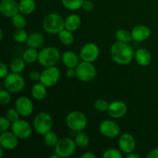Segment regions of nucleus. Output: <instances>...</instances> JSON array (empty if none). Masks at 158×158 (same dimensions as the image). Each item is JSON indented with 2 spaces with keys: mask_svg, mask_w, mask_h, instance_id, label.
Instances as JSON below:
<instances>
[{
  "mask_svg": "<svg viewBox=\"0 0 158 158\" xmlns=\"http://www.w3.org/2000/svg\"><path fill=\"white\" fill-rule=\"evenodd\" d=\"M60 78V71L56 66L46 67L41 73L40 83H43L46 87H52L58 83Z\"/></svg>",
  "mask_w": 158,
  "mask_h": 158,
  "instance_id": "obj_9",
  "label": "nucleus"
},
{
  "mask_svg": "<svg viewBox=\"0 0 158 158\" xmlns=\"http://www.w3.org/2000/svg\"><path fill=\"white\" fill-rule=\"evenodd\" d=\"M74 140H75V143L77 144V146L80 148H86L89 143V137L86 135V134L83 133V131L77 132Z\"/></svg>",
  "mask_w": 158,
  "mask_h": 158,
  "instance_id": "obj_28",
  "label": "nucleus"
},
{
  "mask_svg": "<svg viewBox=\"0 0 158 158\" xmlns=\"http://www.w3.org/2000/svg\"><path fill=\"white\" fill-rule=\"evenodd\" d=\"M12 131L20 140H26L32 135V128L29 122L24 120H18L12 123Z\"/></svg>",
  "mask_w": 158,
  "mask_h": 158,
  "instance_id": "obj_10",
  "label": "nucleus"
},
{
  "mask_svg": "<svg viewBox=\"0 0 158 158\" xmlns=\"http://www.w3.org/2000/svg\"><path fill=\"white\" fill-rule=\"evenodd\" d=\"M19 12V4L15 0H2L0 2V13L4 17L12 18Z\"/></svg>",
  "mask_w": 158,
  "mask_h": 158,
  "instance_id": "obj_17",
  "label": "nucleus"
},
{
  "mask_svg": "<svg viewBox=\"0 0 158 158\" xmlns=\"http://www.w3.org/2000/svg\"><path fill=\"white\" fill-rule=\"evenodd\" d=\"M87 117L81 111H72L66 117V126L74 132L84 131L87 127Z\"/></svg>",
  "mask_w": 158,
  "mask_h": 158,
  "instance_id": "obj_3",
  "label": "nucleus"
},
{
  "mask_svg": "<svg viewBox=\"0 0 158 158\" xmlns=\"http://www.w3.org/2000/svg\"><path fill=\"white\" fill-rule=\"evenodd\" d=\"M109 104L110 103H108L106 100L103 99H98L94 103V107L99 112H105V111H107Z\"/></svg>",
  "mask_w": 158,
  "mask_h": 158,
  "instance_id": "obj_35",
  "label": "nucleus"
},
{
  "mask_svg": "<svg viewBox=\"0 0 158 158\" xmlns=\"http://www.w3.org/2000/svg\"><path fill=\"white\" fill-rule=\"evenodd\" d=\"M25 83L26 82L23 76L17 73H9L4 78L5 88L12 94H17L23 90Z\"/></svg>",
  "mask_w": 158,
  "mask_h": 158,
  "instance_id": "obj_6",
  "label": "nucleus"
},
{
  "mask_svg": "<svg viewBox=\"0 0 158 158\" xmlns=\"http://www.w3.org/2000/svg\"><path fill=\"white\" fill-rule=\"evenodd\" d=\"M44 36L42 33L37 32H32L28 36L26 43L28 47L33 49H40L44 43Z\"/></svg>",
  "mask_w": 158,
  "mask_h": 158,
  "instance_id": "obj_20",
  "label": "nucleus"
},
{
  "mask_svg": "<svg viewBox=\"0 0 158 158\" xmlns=\"http://www.w3.org/2000/svg\"><path fill=\"white\" fill-rule=\"evenodd\" d=\"M10 69L12 72L17 73H21L26 68V62L24 60H20V59H15L12 60L10 63Z\"/></svg>",
  "mask_w": 158,
  "mask_h": 158,
  "instance_id": "obj_32",
  "label": "nucleus"
},
{
  "mask_svg": "<svg viewBox=\"0 0 158 158\" xmlns=\"http://www.w3.org/2000/svg\"><path fill=\"white\" fill-rule=\"evenodd\" d=\"M131 32L133 40L137 42L146 41L151 35V31L150 28L144 25L135 26L133 28Z\"/></svg>",
  "mask_w": 158,
  "mask_h": 158,
  "instance_id": "obj_18",
  "label": "nucleus"
},
{
  "mask_svg": "<svg viewBox=\"0 0 158 158\" xmlns=\"http://www.w3.org/2000/svg\"><path fill=\"white\" fill-rule=\"evenodd\" d=\"M62 62L67 68H76L79 64V57L73 51L68 50L63 52L62 56Z\"/></svg>",
  "mask_w": 158,
  "mask_h": 158,
  "instance_id": "obj_21",
  "label": "nucleus"
},
{
  "mask_svg": "<svg viewBox=\"0 0 158 158\" xmlns=\"http://www.w3.org/2000/svg\"><path fill=\"white\" fill-rule=\"evenodd\" d=\"M2 39H3V31H2V29H0V40H2Z\"/></svg>",
  "mask_w": 158,
  "mask_h": 158,
  "instance_id": "obj_47",
  "label": "nucleus"
},
{
  "mask_svg": "<svg viewBox=\"0 0 158 158\" xmlns=\"http://www.w3.org/2000/svg\"><path fill=\"white\" fill-rule=\"evenodd\" d=\"M19 113L18 112L16 109H14V108H10V109L8 110L6 113V117L10 120L12 123L17 121L18 120H19Z\"/></svg>",
  "mask_w": 158,
  "mask_h": 158,
  "instance_id": "obj_36",
  "label": "nucleus"
},
{
  "mask_svg": "<svg viewBox=\"0 0 158 158\" xmlns=\"http://www.w3.org/2000/svg\"><path fill=\"white\" fill-rule=\"evenodd\" d=\"M99 131L104 137L115 138L120 134V129L117 122L112 120H105L99 126Z\"/></svg>",
  "mask_w": 158,
  "mask_h": 158,
  "instance_id": "obj_12",
  "label": "nucleus"
},
{
  "mask_svg": "<svg viewBox=\"0 0 158 158\" xmlns=\"http://www.w3.org/2000/svg\"><path fill=\"white\" fill-rule=\"evenodd\" d=\"M115 36L118 41L123 42V43H131V40H133L131 32H130L129 31L123 29H118V30L116 32Z\"/></svg>",
  "mask_w": 158,
  "mask_h": 158,
  "instance_id": "obj_31",
  "label": "nucleus"
},
{
  "mask_svg": "<svg viewBox=\"0 0 158 158\" xmlns=\"http://www.w3.org/2000/svg\"><path fill=\"white\" fill-rule=\"evenodd\" d=\"M80 55L83 61L94 63L100 56V48L95 43H86L80 49Z\"/></svg>",
  "mask_w": 158,
  "mask_h": 158,
  "instance_id": "obj_11",
  "label": "nucleus"
},
{
  "mask_svg": "<svg viewBox=\"0 0 158 158\" xmlns=\"http://www.w3.org/2000/svg\"><path fill=\"white\" fill-rule=\"evenodd\" d=\"M66 76L69 78H73L74 77H77L76 68H67V70L66 71Z\"/></svg>",
  "mask_w": 158,
  "mask_h": 158,
  "instance_id": "obj_42",
  "label": "nucleus"
},
{
  "mask_svg": "<svg viewBox=\"0 0 158 158\" xmlns=\"http://www.w3.org/2000/svg\"><path fill=\"white\" fill-rule=\"evenodd\" d=\"M59 40L62 44L65 46H70L74 42V36L73 35L72 32L68 29H64L58 34Z\"/></svg>",
  "mask_w": 158,
  "mask_h": 158,
  "instance_id": "obj_25",
  "label": "nucleus"
},
{
  "mask_svg": "<svg viewBox=\"0 0 158 158\" xmlns=\"http://www.w3.org/2000/svg\"><path fill=\"white\" fill-rule=\"evenodd\" d=\"M29 77V79H30L31 80H32V81H37V80H40L41 73H40L37 70H32L30 72Z\"/></svg>",
  "mask_w": 158,
  "mask_h": 158,
  "instance_id": "obj_41",
  "label": "nucleus"
},
{
  "mask_svg": "<svg viewBox=\"0 0 158 158\" xmlns=\"http://www.w3.org/2000/svg\"><path fill=\"white\" fill-rule=\"evenodd\" d=\"M36 3L35 0H21L19 3V12L23 15H29L35 11Z\"/></svg>",
  "mask_w": 158,
  "mask_h": 158,
  "instance_id": "obj_24",
  "label": "nucleus"
},
{
  "mask_svg": "<svg viewBox=\"0 0 158 158\" xmlns=\"http://www.w3.org/2000/svg\"><path fill=\"white\" fill-rule=\"evenodd\" d=\"M147 157L148 158H158V148H155L150 151Z\"/></svg>",
  "mask_w": 158,
  "mask_h": 158,
  "instance_id": "obj_43",
  "label": "nucleus"
},
{
  "mask_svg": "<svg viewBox=\"0 0 158 158\" xmlns=\"http://www.w3.org/2000/svg\"><path fill=\"white\" fill-rule=\"evenodd\" d=\"M3 150H5L4 148H3L2 146H0V157H2L3 156Z\"/></svg>",
  "mask_w": 158,
  "mask_h": 158,
  "instance_id": "obj_46",
  "label": "nucleus"
},
{
  "mask_svg": "<svg viewBox=\"0 0 158 158\" xmlns=\"http://www.w3.org/2000/svg\"><path fill=\"white\" fill-rule=\"evenodd\" d=\"M15 108L19 113L20 116L27 117L33 112L34 105L29 97H19L15 101Z\"/></svg>",
  "mask_w": 158,
  "mask_h": 158,
  "instance_id": "obj_13",
  "label": "nucleus"
},
{
  "mask_svg": "<svg viewBox=\"0 0 158 158\" xmlns=\"http://www.w3.org/2000/svg\"><path fill=\"white\" fill-rule=\"evenodd\" d=\"M60 60V51L54 46L45 47L39 52L38 61L45 68L56 66Z\"/></svg>",
  "mask_w": 158,
  "mask_h": 158,
  "instance_id": "obj_4",
  "label": "nucleus"
},
{
  "mask_svg": "<svg viewBox=\"0 0 158 158\" xmlns=\"http://www.w3.org/2000/svg\"><path fill=\"white\" fill-rule=\"evenodd\" d=\"M81 18L77 14H70L65 19V29L74 32L81 26Z\"/></svg>",
  "mask_w": 158,
  "mask_h": 158,
  "instance_id": "obj_22",
  "label": "nucleus"
},
{
  "mask_svg": "<svg viewBox=\"0 0 158 158\" xmlns=\"http://www.w3.org/2000/svg\"><path fill=\"white\" fill-rule=\"evenodd\" d=\"M94 4L92 1L90 0H84L82 5V9L83 10L86 11V12H90L94 9Z\"/></svg>",
  "mask_w": 158,
  "mask_h": 158,
  "instance_id": "obj_39",
  "label": "nucleus"
},
{
  "mask_svg": "<svg viewBox=\"0 0 158 158\" xmlns=\"http://www.w3.org/2000/svg\"><path fill=\"white\" fill-rule=\"evenodd\" d=\"M19 144V138L15 136L13 132L4 131L1 133L0 135V146L2 147L5 150L12 151L15 149Z\"/></svg>",
  "mask_w": 158,
  "mask_h": 158,
  "instance_id": "obj_16",
  "label": "nucleus"
},
{
  "mask_svg": "<svg viewBox=\"0 0 158 158\" xmlns=\"http://www.w3.org/2000/svg\"><path fill=\"white\" fill-rule=\"evenodd\" d=\"M0 66H1V69H0V77L4 79L9 73V69H8L7 66L4 63H0Z\"/></svg>",
  "mask_w": 158,
  "mask_h": 158,
  "instance_id": "obj_40",
  "label": "nucleus"
},
{
  "mask_svg": "<svg viewBox=\"0 0 158 158\" xmlns=\"http://www.w3.org/2000/svg\"><path fill=\"white\" fill-rule=\"evenodd\" d=\"M43 140L46 146L52 148V147H55L58 143L59 138L57 134L54 131H50L43 135Z\"/></svg>",
  "mask_w": 158,
  "mask_h": 158,
  "instance_id": "obj_27",
  "label": "nucleus"
},
{
  "mask_svg": "<svg viewBox=\"0 0 158 158\" xmlns=\"http://www.w3.org/2000/svg\"><path fill=\"white\" fill-rule=\"evenodd\" d=\"M77 147L75 140L68 137H63L59 140L55 146V153L58 154L60 157H69L74 154Z\"/></svg>",
  "mask_w": 158,
  "mask_h": 158,
  "instance_id": "obj_8",
  "label": "nucleus"
},
{
  "mask_svg": "<svg viewBox=\"0 0 158 158\" xmlns=\"http://www.w3.org/2000/svg\"><path fill=\"white\" fill-rule=\"evenodd\" d=\"M39 52L36 49L33 48H28L23 54V59L24 61L27 63H35L36 60H38Z\"/></svg>",
  "mask_w": 158,
  "mask_h": 158,
  "instance_id": "obj_26",
  "label": "nucleus"
},
{
  "mask_svg": "<svg viewBox=\"0 0 158 158\" xmlns=\"http://www.w3.org/2000/svg\"><path fill=\"white\" fill-rule=\"evenodd\" d=\"M103 158H122L123 157V152L117 149L111 148L104 151L103 154Z\"/></svg>",
  "mask_w": 158,
  "mask_h": 158,
  "instance_id": "obj_34",
  "label": "nucleus"
},
{
  "mask_svg": "<svg viewBox=\"0 0 158 158\" xmlns=\"http://www.w3.org/2000/svg\"><path fill=\"white\" fill-rule=\"evenodd\" d=\"M43 29L46 32L52 35L59 34L65 29V19L57 13H49L43 20Z\"/></svg>",
  "mask_w": 158,
  "mask_h": 158,
  "instance_id": "obj_2",
  "label": "nucleus"
},
{
  "mask_svg": "<svg viewBox=\"0 0 158 158\" xmlns=\"http://www.w3.org/2000/svg\"><path fill=\"white\" fill-rule=\"evenodd\" d=\"M118 145L123 154H128L134 152L136 148V140L134 136L128 133H124L120 137Z\"/></svg>",
  "mask_w": 158,
  "mask_h": 158,
  "instance_id": "obj_15",
  "label": "nucleus"
},
{
  "mask_svg": "<svg viewBox=\"0 0 158 158\" xmlns=\"http://www.w3.org/2000/svg\"><path fill=\"white\" fill-rule=\"evenodd\" d=\"M134 50L129 43L117 41L113 43L110 48L112 60L119 65H127L134 58Z\"/></svg>",
  "mask_w": 158,
  "mask_h": 158,
  "instance_id": "obj_1",
  "label": "nucleus"
},
{
  "mask_svg": "<svg viewBox=\"0 0 158 158\" xmlns=\"http://www.w3.org/2000/svg\"><path fill=\"white\" fill-rule=\"evenodd\" d=\"M7 89H2L0 92V103L2 106L8 105L11 101V95Z\"/></svg>",
  "mask_w": 158,
  "mask_h": 158,
  "instance_id": "obj_37",
  "label": "nucleus"
},
{
  "mask_svg": "<svg viewBox=\"0 0 158 158\" xmlns=\"http://www.w3.org/2000/svg\"><path fill=\"white\" fill-rule=\"evenodd\" d=\"M140 157L138 155V154H135V153L134 152L127 154V158H140Z\"/></svg>",
  "mask_w": 158,
  "mask_h": 158,
  "instance_id": "obj_45",
  "label": "nucleus"
},
{
  "mask_svg": "<svg viewBox=\"0 0 158 158\" xmlns=\"http://www.w3.org/2000/svg\"><path fill=\"white\" fill-rule=\"evenodd\" d=\"M12 123V122L6 117H2L0 118V131H1V133L7 131L9 128H11Z\"/></svg>",
  "mask_w": 158,
  "mask_h": 158,
  "instance_id": "obj_38",
  "label": "nucleus"
},
{
  "mask_svg": "<svg viewBox=\"0 0 158 158\" xmlns=\"http://www.w3.org/2000/svg\"><path fill=\"white\" fill-rule=\"evenodd\" d=\"M81 158H96V155L92 152H86L82 154Z\"/></svg>",
  "mask_w": 158,
  "mask_h": 158,
  "instance_id": "obj_44",
  "label": "nucleus"
},
{
  "mask_svg": "<svg viewBox=\"0 0 158 158\" xmlns=\"http://www.w3.org/2000/svg\"><path fill=\"white\" fill-rule=\"evenodd\" d=\"M31 94L32 97L36 100H43L47 95L46 86L42 83H37L32 86L31 89Z\"/></svg>",
  "mask_w": 158,
  "mask_h": 158,
  "instance_id": "obj_23",
  "label": "nucleus"
},
{
  "mask_svg": "<svg viewBox=\"0 0 158 158\" xmlns=\"http://www.w3.org/2000/svg\"><path fill=\"white\" fill-rule=\"evenodd\" d=\"M53 120L49 114L46 112L39 113L33 120V128L37 134L44 135L52 130Z\"/></svg>",
  "mask_w": 158,
  "mask_h": 158,
  "instance_id": "obj_5",
  "label": "nucleus"
},
{
  "mask_svg": "<svg viewBox=\"0 0 158 158\" xmlns=\"http://www.w3.org/2000/svg\"><path fill=\"white\" fill-rule=\"evenodd\" d=\"M25 15L20 13L15 14L12 17V24L16 29H23L26 26V19L24 16Z\"/></svg>",
  "mask_w": 158,
  "mask_h": 158,
  "instance_id": "obj_29",
  "label": "nucleus"
},
{
  "mask_svg": "<svg viewBox=\"0 0 158 158\" xmlns=\"http://www.w3.org/2000/svg\"><path fill=\"white\" fill-rule=\"evenodd\" d=\"M77 77L82 82H90L97 76V69L92 63L82 61L76 67Z\"/></svg>",
  "mask_w": 158,
  "mask_h": 158,
  "instance_id": "obj_7",
  "label": "nucleus"
},
{
  "mask_svg": "<svg viewBox=\"0 0 158 158\" xmlns=\"http://www.w3.org/2000/svg\"><path fill=\"white\" fill-rule=\"evenodd\" d=\"M62 4L68 10L76 11L82 8L84 0H61Z\"/></svg>",
  "mask_w": 158,
  "mask_h": 158,
  "instance_id": "obj_30",
  "label": "nucleus"
},
{
  "mask_svg": "<svg viewBox=\"0 0 158 158\" xmlns=\"http://www.w3.org/2000/svg\"><path fill=\"white\" fill-rule=\"evenodd\" d=\"M127 112V106L122 100H115L109 104L108 115L114 119H120L124 117Z\"/></svg>",
  "mask_w": 158,
  "mask_h": 158,
  "instance_id": "obj_14",
  "label": "nucleus"
},
{
  "mask_svg": "<svg viewBox=\"0 0 158 158\" xmlns=\"http://www.w3.org/2000/svg\"><path fill=\"white\" fill-rule=\"evenodd\" d=\"M134 59L137 64L140 66H148L151 63L152 56H151V52L148 49L140 48V49H137L134 52Z\"/></svg>",
  "mask_w": 158,
  "mask_h": 158,
  "instance_id": "obj_19",
  "label": "nucleus"
},
{
  "mask_svg": "<svg viewBox=\"0 0 158 158\" xmlns=\"http://www.w3.org/2000/svg\"><path fill=\"white\" fill-rule=\"evenodd\" d=\"M28 33L26 30L23 29H17L13 33V39L16 43H24L27 40Z\"/></svg>",
  "mask_w": 158,
  "mask_h": 158,
  "instance_id": "obj_33",
  "label": "nucleus"
}]
</instances>
